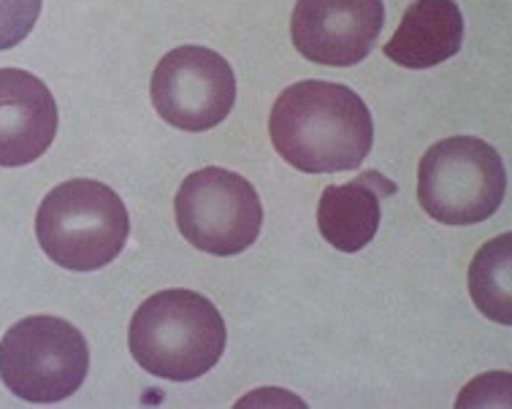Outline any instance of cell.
Listing matches in <instances>:
<instances>
[{
  "instance_id": "obj_10",
  "label": "cell",
  "mask_w": 512,
  "mask_h": 409,
  "mask_svg": "<svg viewBox=\"0 0 512 409\" xmlns=\"http://www.w3.org/2000/svg\"><path fill=\"white\" fill-rule=\"evenodd\" d=\"M399 190L380 171H366L347 185H328L317 204V228L334 250L358 252L374 242L382 220V198Z\"/></svg>"
},
{
  "instance_id": "obj_12",
  "label": "cell",
  "mask_w": 512,
  "mask_h": 409,
  "mask_svg": "<svg viewBox=\"0 0 512 409\" xmlns=\"http://www.w3.org/2000/svg\"><path fill=\"white\" fill-rule=\"evenodd\" d=\"M469 296L488 320L512 323V233L480 247L469 266Z\"/></svg>"
},
{
  "instance_id": "obj_5",
  "label": "cell",
  "mask_w": 512,
  "mask_h": 409,
  "mask_svg": "<svg viewBox=\"0 0 512 409\" xmlns=\"http://www.w3.org/2000/svg\"><path fill=\"white\" fill-rule=\"evenodd\" d=\"M87 372V339L63 317H25L0 342V380L30 404H57L74 396Z\"/></svg>"
},
{
  "instance_id": "obj_8",
  "label": "cell",
  "mask_w": 512,
  "mask_h": 409,
  "mask_svg": "<svg viewBox=\"0 0 512 409\" xmlns=\"http://www.w3.org/2000/svg\"><path fill=\"white\" fill-rule=\"evenodd\" d=\"M385 25L382 0H298L290 38L317 66L350 68L369 57Z\"/></svg>"
},
{
  "instance_id": "obj_13",
  "label": "cell",
  "mask_w": 512,
  "mask_h": 409,
  "mask_svg": "<svg viewBox=\"0 0 512 409\" xmlns=\"http://www.w3.org/2000/svg\"><path fill=\"white\" fill-rule=\"evenodd\" d=\"M44 0H0V52L22 44L41 14Z\"/></svg>"
},
{
  "instance_id": "obj_11",
  "label": "cell",
  "mask_w": 512,
  "mask_h": 409,
  "mask_svg": "<svg viewBox=\"0 0 512 409\" xmlns=\"http://www.w3.org/2000/svg\"><path fill=\"white\" fill-rule=\"evenodd\" d=\"M464 44V14L456 0H415L382 47L396 66L423 71L456 57Z\"/></svg>"
},
{
  "instance_id": "obj_3",
  "label": "cell",
  "mask_w": 512,
  "mask_h": 409,
  "mask_svg": "<svg viewBox=\"0 0 512 409\" xmlns=\"http://www.w3.org/2000/svg\"><path fill=\"white\" fill-rule=\"evenodd\" d=\"M131 217L112 187L68 179L49 190L36 214L41 250L68 271H98L125 250Z\"/></svg>"
},
{
  "instance_id": "obj_6",
  "label": "cell",
  "mask_w": 512,
  "mask_h": 409,
  "mask_svg": "<svg viewBox=\"0 0 512 409\" xmlns=\"http://www.w3.org/2000/svg\"><path fill=\"white\" fill-rule=\"evenodd\" d=\"M177 228L201 252L231 258L255 244L263 225L258 190L228 168H201L174 198Z\"/></svg>"
},
{
  "instance_id": "obj_4",
  "label": "cell",
  "mask_w": 512,
  "mask_h": 409,
  "mask_svg": "<svg viewBox=\"0 0 512 409\" xmlns=\"http://www.w3.org/2000/svg\"><path fill=\"white\" fill-rule=\"evenodd\" d=\"M507 193L502 155L477 136H450L423 155L418 201L442 225H475L499 212Z\"/></svg>"
},
{
  "instance_id": "obj_9",
  "label": "cell",
  "mask_w": 512,
  "mask_h": 409,
  "mask_svg": "<svg viewBox=\"0 0 512 409\" xmlns=\"http://www.w3.org/2000/svg\"><path fill=\"white\" fill-rule=\"evenodd\" d=\"M55 95L22 68H0V168H19L47 155L57 136Z\"/></svg>"
},
{
  "instance_id": "obj_1",
  "label": "cell",
  "mask_w": 512,
  "mask_h": 409,
  "mask_svg": "<svg viewBox=\"0 0 512 409\" xmlns=\"http://www.w3.org/2000/svg\"><path fill=\"white\" fill-rule=\"evenodd\" d=\"M269 136L280 158L304 174L358 168L372 152L374 122L364 98L350 87L307 79L274 101Z\"/></svg>"
},
{
  "instance_id": "obj_2",
  "label": "cell",
  "mask_w": 512,
  "mask_h": 409,
  "mask_svg": "<svg viewBox=\"0 0 512 409\" xmlns=\"http://www.w3.org/2000/svg\"><path fill=\"white\" fill-rule=\"evenodd\" d=\"M228 331L220 309L196 290H160L131 320L128 344L141 369L171 382L212 372L225 353Z\"/></svg>"
},
{
  "instance_id": "obj_7",
  "label": "cell",
  "mask_w": 512,
  "mask_h": 409,
  "mask_svg": "<svg viewBox=\"0 0 512 409\" xmlns=\"http://www.w3.org/2000/svg\"><path fill=\"white\" fill-rule=\"evenodd\" d=\"M152 103L179 131H212L236 103L231 63L206 47L171 49L152 74Z\"/></svg>"
}]
</instances>
